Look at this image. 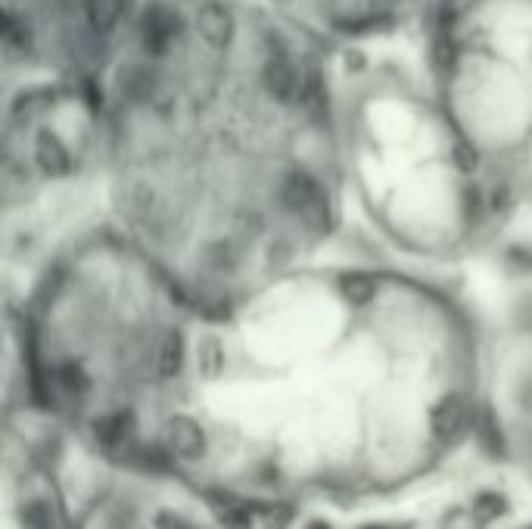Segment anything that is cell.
<instances>
[{
    "label": "cell",
    "instance_id": "1",
    "mask_svg": "<svg viewBox=\"0 0 532 529\" xmlns=\"http://www.w3.org/2000/svg\"><path fill=\"white\" fill-rule=\"evenodd\" d=\"M7 63L50 69L94 85L116 69L147 0H4Z\"/></svg>",
    "mask_w": 532,
    "mask_h": 529
},
{
    "label": "cell",
    "instance_id": "2",
    "mask_svg": "<svg viewBox=\"0 0 532 529\" xmlns=\"http://www.w3.org/2000/svg\"><path fill=\"white\" fill-rule=\"evenodd\" d=\"M35 162L47 178H66L72 172L69 147L56 137V131H47V128H41L35 137Z\"/></svg>",
    "mask_w": 532,
    "mask_h": 529
},
{
    "label": "cell",
    "instance_id": "3",
    "mask_svg": "<svg viewBox=\"0 0 532 529\" xmlns=\"http://www.w3.org/2000/svg\"><path fill=\"white\" fill-rule=\"evenodd\" d=\"M168 449H172L175 458L184 461H196L206 455V436L200 430V424L190 421V417H175L172 430H168Z\"/></svg>",
    "mask_w": 532,
    "mask_h": 529
},
{
    "label": "cell",
    "instance_id": "4",
    "mask_svg": "<svg viewBox=\"0 0 532 529\" xmlns=\"http://www.w3.org/2000/svg\"><path fill=\"white\" fill-rule=\"evenodd\" d=\"M430 424H433V433H436L439 442H455L461 427H464V402L458 396L439 399V405L433 408Z\"/></svg>",
    "mask_w": 532,
    "mask_h": 529
},
{
    "label": "cell",
    "instance_id": "5",
    "mask_svg": "<svg viewBox=\"0 0 532 529\" xmlns=\"http://www.w3.org/2000/svg\"><path fill=\"white\" fill-rule=\"evenodd\" d=\"M131 427H134V417L128 411H112V414H103L94 424V439L103 449H119V445L128 442Z\"/></svg>",
    "mask_w": 532,
    "mask_h": 529
},
{
    "label": "cell",
    "instance_id": "6",
    "mask_svg": "<svg viewBox=\"0 0 532 529\" xmlns=\"http://www.w3.org/2000/svg\"><path fill=\"white\" fill-rule=\"evenodd\" d=\"M184 365V340H181V333H165L162 343H159V355H156V371L159 377H175Z\"/></svg>",
    "mask_w": 532,
    "mask_h": 529
},
{
    "label": "cell",
    "instance_id": "7",
    "mask_svg": "<svg viewBox=\"0 0 532 529\" xmlns=\"http://www.w3.org/2000/svg\"><path fill=\"white\" fill-rule=\"evenodd\" d=\"M340 290H343V296L352 305H368L377 296V281H374V277H368V274L352 271V274L340 277Z\"/></svg>",
    "mask_w": 532,
    "mask_h": 529
},
{
    "label": "cell",
    "instance_id": "8",
    "mask_svg": "<svg viewBox=\"0 0 532 529\" xmlns=\"http://www.w3.org/2000/svg\"><path fill=\"white\" fill-rule=\"evenodd\" d=\"M196 368L203 377H218L224 371V349L215 337H203L196 346Z\"/></svg>",
    "mask_w": 532,
    "mask_h": 529
},
{
    "label": "cell",
    "instance_id": "9",
    "mask_svg": "<svg viewBox=\"0 0 532 529\" xmlns=\"http://www.w3.org/2000/svg\"><path fill=\"white\" fill-rule=\"evenodd\" d=\"M19 517H22V529H53V517H50L44 501H38V498L25 501Z\"/></svg>",
    "mask_w": 532,
    "mask_h": 529
},
{
    "label": "cell",
    "instance_id": "10",
    "mask_svg": "<svg viewBox=\"0 0 532 529\" xmlns=\"http://www.w3.org/2000/svg\"><path fill=\"white\" fill-rule=\"evenodd\" d=\"M56 383L63 386V393L66 396H72V399H84L88 396V377H84V371L81 368H75V365H66L63 371H60V377H56Z\"/></svg>",
    "mask_w": 532,
    "mask_h": 529
},
{
    "label": "cell",
    "instance_id": "11",
    "mask_svg": "<svg viewBox=\"0 0 532 529\" xmlns=\"http://www.w3.org/2000/svg\"><path fill=\"white\" fill-rule=\"evenodd\" d=\"M504 498L501 495H495V492H483L480 498L473 501V514H476V520L480 523H489V520H498L501 514H504Z\"/></svg>",
    "mask_w": 532,
    "mask_h": 529
},
{
    "label": "cell",
    "instance_id": "12",
    "mask_svg": "<svg viewBox=\"0 0 532 529\" xmlns=\"http://www.w3.org/2000/svg\"><path fill=\"white\" fill-rule=\"evenodd\" d=\"M476 433H480V439H483V445L489 449V455H501V433H498V424H495V417L489 411H483Z\"/></svg>",
    "mask_w": 532,
    "mask_h": 529
},
{
    "label": "cell",
    "instance_id": "13",
    "mask_svg": "<svg viewBox=\"0 0 532 529\" xmlns=\"http://www.w3.org/2000/svg\"><path fill=\"white\" fill-rule=\"evenodd\" d=\"M156 529H193L184 517H178V514H159L156 517Z\"/></svg>",
    "mask_w": 532,
    "mask_h": 529
},
{
    "label": "cell",
    "instance_id": "14",
    "mask_svg": "<svg viewBox=\"0 0 532 529\" xmlns=\"http://www.w3.org/2000/svg\"><path fill=\"white\" fill-rule=\"evenodd\" d=\"M308 529H330V526H327V523H321V520H315V523L308 526Z\"/></svg>",
    "mask_w": 532,
    "mask_h": 529
},
{
    "label": "cell",
    "instance_id": "15",
    "mask_svg": "<svg viewBox=\"0 0 532 529\" xmlns=\"http://www.w3.org/2000/svg\"><path fill=\"white\" fill-rule=\"evenodd\" d=\"M361 529H396V526H361Z\"/></svg>",
    "mask_w": 532,
    "mask_h": 529
}]
</instances>
